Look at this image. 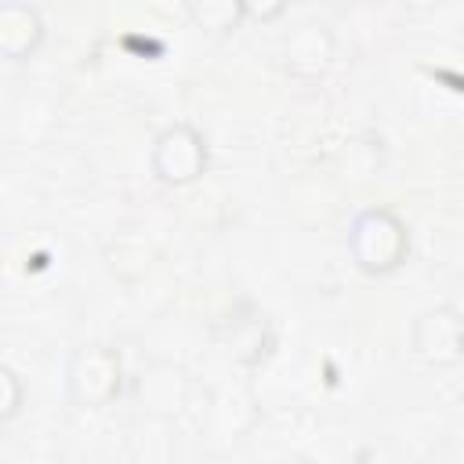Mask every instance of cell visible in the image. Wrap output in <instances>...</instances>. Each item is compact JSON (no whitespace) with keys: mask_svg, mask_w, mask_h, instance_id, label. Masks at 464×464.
<instances>
[{"mask_svg":"<svg viewBox=\"0 0 464 464\" xmlns=\"http://www.w3.org/2000/svg\"><path fill=\"white\" fill-rule=\"evenodd\" d=\"M344 246H348L352 265L362 276L388 279L410 261L413 236H410V225L399 210H392L388 203H370L348 218Z\"/></svg>","mask_w":464,"mask_h":464,"instance_id":"cell-1","label":"cell"},{"mask_svg":"<svg viewBox=\"0 0 464 464\" xmlns=\"http://www.w3.org/2000/svg\"><path fill=\"white\" fill-rule=\"evenodd\" d=\"M62 392L72 410L94 413L123 399L127 392V366L123 355L105 341L76 344L62 370Z\"/></svg>","mask_w":464,"mask_h":464,"instance_id":"cell-2","label":"cell"},{"mask_svg":"<svg viewBox=\"0 0 464 464\" xmlns=\"http://www.w3.org/2000/svg\"><path fill=\"white\" fill-rule=\"evenodd\" d=\"M149 170L163 188H188L210 170V141L192 120L160 127L149 141Z\"/></svg>","mask_w":464,"mask_h":464,"instance_id":"cell-3","label":"cell"},{"mask_svg":"<svg viewBox=\"0 0 464 464\" xmlns=\"http://www.w3.org/2000/svg\"><path fill=\"white\" fill-rule=\"evenodd\" d=\"M410 352L431 370H453L464 359V315L457 304L442 301L413 315Z\"/></svg>","mask_w":464,"mask_h":464,"instance_id":"cell-4","label":"cell"},{"mask_svg":"<svg viewBox=\"0 0 464 464\" xmlns=\"http://www.w3.org/2000/svg\"><path fill=\"white\" fill-rule=\"evenodd\" d=\"M334 58H337V36H334V29L326 22H315V18L294 25L283 36V44H279V65H283V72L290 80H301V83L323 80L330 72Z\"/></svg>","mask_w":464,"mask_h":464,"instance_id":"cell-5","label":"cell"},{"mask_svg":"<svg viewBox=\"0 0 464 464\" xmlns=\"http://www.w3.org/2000/svg\"><path fill=\"white\" fill-rule=\"evenodd\" d=\"M134 402L145 417L152 420H174L181 406L188 402V377L174 362H149L134 381H130Z\"/></svg>","mask_w":464,"mask_h":464,"instance_id":"cell-6","label":"cell"},{"mask_svg":"<svg viewBox=\"0 0 464 464\" xmlns=\"http://www.w3.org/2000/svg\"><path fill=\"white\" fill-rule=\"evenodd\" d=\"M47 44V18L33 0H0V58L29 62Z\"/></svg>","mask_w":464,"mask_h":464,"instance_id":"cell-7","label":"cell"},{"mask_svg":"<svg viewBox=\"0 0 464 464\" xmlns=\"http://www.w3.org/2000/svg\"><path fill=\"white\" fill-rule=\"evenodd\" d=\"M185 11L192 18V25L203 36H214V40H225L232 33H239V25L246 22L243 0H185Z\"/></svg>","mask_w":464,"mask_h":464,"instance_id":"cell-8","label":"cell"},{"mask_svg":"<svg viewBox=\"0 0 464 464\" xmlns=\"http://www.w3.org/2000/svg\"><path fill=\"white\" fill-rule=\"evenodd\" d=\"M22 410H25V381L11 362L0 359V428L18 420Z\"/></svg>","mask_w":464,"mask_h":464,"instance_id":"cell-9","label":"cell"},{"mask_svg":"<svg viewBox=\"0 0 464 464\" xmlns=\"http://www.w3.org/2000/svg\"><path fill=\"white\" fill-rule=\"evenodd\" d=\"M286 11H290V0H243L246 22H257V25H272V22H279Z\"/></svg>","mask_w":464,"mask_h":464,"instance_id":"cell-10","label":"cell"}]
</instances>
